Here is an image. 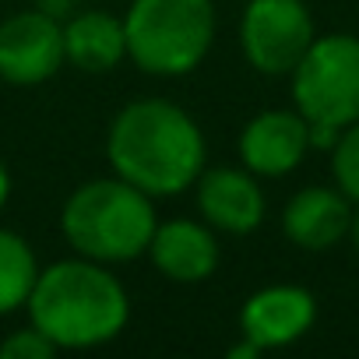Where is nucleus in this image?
<instances>
[{"label": "nucleus", "mask_w": 359, "mask_h": 359, "mask_svg": "<svg viewBox=\"0 0 359 359\" xmlns=\"http://www.w3.org/2000/svg\"><path fill=\"white\" fill-rule=\"evenodd\" d=\"M106 155L113 172L148 198H172L205 172V134L169 99H134L113 116Z\"/></svg>", "instance_id": "1"}, {"label": "nucleus", "mask_w": 359, "mask_h": 359, "mask_svg": "<svg viewBox=\"0 0 359 359\" xmlns=\"http://www.w3.org/2000/svg\"><path fill=\"white\" fill-rule=\"evenodd\" d=\"M32 324L57 348H95L113 341L130 317V299L99 261H57L39 271L29 296Z\"/></svg>", "instance_id": "2"}, {"label": "nucleus", "mask_w": 359, "mask_h": 359, "mask_svg": "<svg viewBox=\"0 0 359 359\" xmlns=\"http://www.w3.org/2000/svg\"><path fill=\"white\" fill-rule=\"evenodd\" d=\"M67 243L99 264H123L148 250L155 233V208L144 191L120 176L81 184L64 205Z\"/></svg>", "instance_id": "3"}, {"label": "nucleus", "mask_w": 359, "mask_h": 359, "mask_svg": "<svg viewBox=\"0 0 359 359\" xmlns=\"http://www.w3.org/2000/svg\"><path fill=\"white\" fill-rule=\"evenodd\" d=\"M127 57L148 74L194 71L215 39L212 0H130L123 15Z\"/></svg>", "instance_id": "4"}, {"label": "nucleus", "mask_w": 359, "mask_h": 359, "mask_svg": "<svg viewBox=\"0 0 359 359\" xmlns=\"http://www.w3.org/2000/svg\"><path fill=\"white\" fill-rule=\"evenodd\" d=\"M292 102L306 123L345 130L359 120V39L320 36L292 67Z\"/></svg>", "instance_id": "5"}, {"label": "nucleus", "mask_w": 359, "mask_h": 359, "mask_svg": "<svg viewBox=\"0 0 359 359\" xmlns=\"http://www.w3.org/2000/svg\"><path fill=\"white\" fill-rule=\"evenodd\" d=\"M313 39V18L303 0H250L240 22L247 64L271 78L292 74Z\"/></svg>", "instance_id": "6"}, {"label": "nucleus", "mask_w": 359, "mask_h": 359, "mask_svg": "<svg viewBox=\"0 0 359 359\" xmlns=\"http://www.w3.org/2000/svg\"><path fill=\"white\" fill-rule=\"evenodd\" d=\"M64 22L39 11H18L0 22V78L8 85H43L64 67Z\"/></svg>", "instance_id": "7"}, {"label": "nucleus", "mask_w": 359, "mask_h": 359, "mask_svg": "<svg viewBox=\"0 0 359 359\" xmlns=\"http://www.w3.org/2000/svg\"><path fill=\"white\" fill-rule=\"evenodd\" d=\"M310 148V123L296 109H268L254 116L240 134V158L254 176L292 172Z\"/></svg>", "instance_id": "8"}, {"label": "nucleus", "mask_w": 359, "mask_h": 359, "mask_svg": "<svg viewBox=\"0 0 359 359\" xmlns=\"http://www.w3.org/2000/svg\"><path fill=\"white\" fill-rule=\"evenodd\" d=\"M317 303L299 285L257 289L240 310V331L261 348H282L313 327Z\"/></svg>", "instance_id": "9"}, {"label": "nucleus", "mask_w": 359, "mask_h": 359, "mask_svg": "<svg viewBox=\"0 0 359 359\" xmlns=\"http://www.w3.org/2000/svg\"><path fill=\"white\" fill-rule=\"evenodd\" d=\"M194 187L198 208L212 229L243 236L264 222V194L250 169H205Z\"/></svg>", "instance_id": "10"}, {"label": "nucleus", "mask_w": 359, "mask_h": 359, "mask_svg": "<svg viewBox=\"0 0 359 359\" xmlns=\"http://www.w3.org/2000/svg\"><path fill=\"white\" fill-rule=\"evenodd\" d=\"M151 264L172 282H205L219 268V240L191 219L158 222L148 243Z\"/></svg>", "instance_id": "11"}, {"label": "nucleus", "mask_w": 359, "mask_h": 359, "mask_svg": "<svg viewBox=\"0 0 359 359\" xmlns=\"http://www.w3.org/2000/svg\"><path fill=\"white\" fill-rule=\"evenodd\" d=\"M348 222H352V208L348 198L331 191V187H306L299 191L282 215V229L285 236L303 247V250H327L334 247L341 236H348Z\"/></svg>", "instance_id": "12"}, {"label": "nucleus", "mask_w": 359, "mask_h": 359, "mask_svg": "<svg viewBox=\"0 0 359 359\" xmlns=\"http://www.w3.org/2000/svg\"><path fill=\"white\" fill-rule=\"evenodd\" d=\"M64 53L67 64L102 74L113 71L127 57V32L123 18H113L106 11H81L71 22H64Z\"/></svg>", "instance_id": "13"}, {"label": "nucleus", "mask_w": 359, "mask_h": 359, "mask_svg": "<svg viewBox=\"0 0 359 359\" xmlns=\"http://www.w3.org/2000/svg\"><path fill=\"white\" fill-rule=\"evenodd\" d=\"M36 278H39V264L32 247L18 233L0 229V317H8L29 303Z\"/></svg>", "instance_id": "14"}, {"label": "nucleus", "mask_w": 359, "mask_h": 359, "mask_svg": "<svg viewBox=\"0 0 359 359\" xmlns=\"http://www.w3.org/2000/svg\"><path fill=\"white\" fill-rule=\"evenodd\" d=\"M331 169H334V180H338V191L348 198V201H359V120L348 123L334 148H331Z\"/></svg>", "instance_id": "15"}, {"label": "nucleus", "mask_w": 359, "mask_h": 359, "mask_svg": "<svg viewBox=\"0 0 359 359\" xmlns=\"http://www.w3.org/2000/svg\"><path fill=\"white\" fill-rule=\"evenodd\" d=\"M53 352H57V345L36 324L22 327V331H15L0 341V359H50Z\"/></svg>", "instance_id": "16"}, {"label": "nucleus", "mask_w": 359, "mask_h": 359, "mask_svg": "<svg viewBox=\"0 0 359 359\" xmlns=\"http://www.w3.org/2000/svg\"><path fill=\"white\" fill-rule=\"evenodd\" d=\"M261 352H264V348H261V345H254L250 338H243V345L229 348V355H233V359H257Z\"/></svg>", "instance_id": "17"}, {"label": "nucleus", "mask_w": 359, "mask_h": 359, "mask_svg": "<svg viewBox=\"0 0 359 359\" xmlns=\"http://www.w3.org/2000/svg\"><path fill=\"white\" fill-rule=\"evenodd\" d=\"M8 198H11V172H8L4 162H0V208L8 205Z\"/></svg>", "instance_id": "18"}, {"label": "nucleus", "mask_w": 359, "mask_h": 359, "mask_svg": "<svg viewBox=\"0 0 359 359\" xmlns=\"http://www.w3.org/2000/svg\"><path fill=\"white\" fill-rule=\"evenodd\" d=\"M348 236H352V243H355V250H359V212H352V222H348Z\"/></svg>", "instance_id": "19"}]
</instances>
